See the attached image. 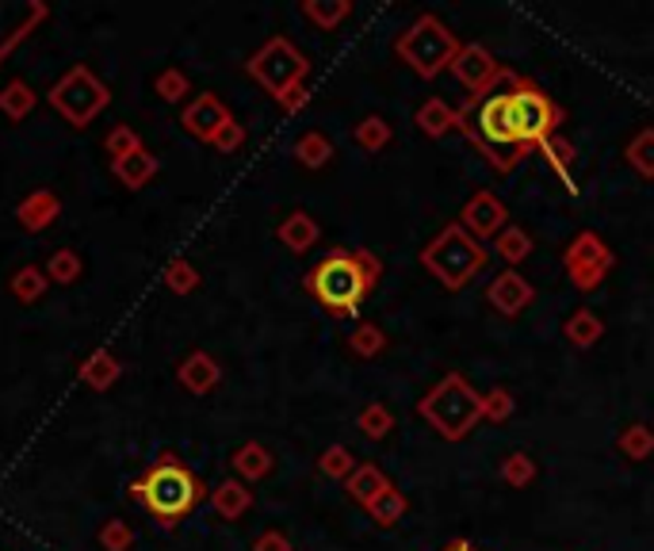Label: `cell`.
Masks as SVG:
<instances>
[{"mask_svg": "<svg viewBox=\"0 0 654 551\" xmlns=\"http://www.w3.org/2000/svg\"><path fill=\"white\" fill-rule=\"evenodd\" d=\"M383 261L372 249H334L303 276V288L329 319H352L379 288Z\"/></svg>", "mask_w": 654, "mask_h": 551, "instance_id": "obj_1", "label": "cell"}, {"mask_svg": "<svg viewBox=\"0 0 654 551\" xmlns=\"http://www.w3.org/2000/svg\"><path fill=\"white\" fill-rule=\"evenodd\" d=\"M131 498L161 528H177L180 520L192 517L203 498H210V490L192 467L180 464L172 452H161V456L131 482Z\"/></svg>", "mask_w": 654, "mask_h": 551, "instance_id": "obj_2", "label": "cell"}, {"mask_svg": "<svg viewBox=\"0 0 654 551\" xmlns=\"http://www.w3.org/2000/svg\"><path fill=\"white\" fill-rule=\"evenodd\" d=\"M417 414L433 426L440 441H463L483 421V395L463 380L460 372H448L440 383L428 387V395L417 403Z\"/></svg>", "mask_w": 654, "mask_h": 551, "instance_id": "obj_3", "label": "cell"}, {"mask_svg": "<svg viewBox=\"0 0 654 551\" xmlns=\"http://www.w3.org/2000/svg\"><path fill=\"white\" fill-rule=\"evenodd\" d=\"M491 253L479 238H471L460 223H448L445 230L436 233L425 249H421V268L433 276L440 288L448 291H463L479 272L486 268Z\"/></svg>", "mask_w": 654, "mask_h": 551, "instance_id": "obj_4", "label": "cell"}, {"mask_svg": "<svg viewBox=\"0 0 654 551\" xmlns=\"http://www.w3.org/2000/svg\"><path fill=\"white\" fill-rule=\"evenodd\" d=\"M460 47L463 43L456 39L452 27H448L445 20H436L433 12H421L395 39V55L402 58L421 81H436L445 70H452Z\"/></svg>", "mask_w": 654, "mask_h": 551, "instance_id": "obj_5", "label": "cell"}, {"mask_svg": "<svg viewBox=\"0 0 654 551\" xmlns=\"http://www.w3.org/2000/svg\"><path fill=\"white\" fill-rule=\"evenodd\" d=\"M47 104L73 127V131H81V127H88L104 108H108L111 93L88 65H70V70L62 73V81L47 93Z\"/></svg>", "mask_w": 654, "mask_h": 551, "instance_id": "obj_6", "label": "cell"}, {"mask_svg": "<svg viewBox=\"0 0 654 551\" xmlns=\"http://www.w3.org/2000/svg\"><path fill=\"white\" fill-rule=\"evenodd\" d=\"M562 123V108L552 100V96L540 93L532 81H524L521 93L509 96V131H513V142L529 154L532 146H544Z\"/></svg>", "mask_w": 654, "mask_h": 551, "instance_id": "obj_7", "label": "cell"}, {"mask_svg": "<svg viewBox=\"0 0 654 551\" xmlns=\"http://www.w3.org/2000/svg\"><path fill=\"white\" fill-rule=\"evenodd\" d=\"M245 73L276 100V96H283L291 85H303L306 73H311V62H306V55L291 39L272 35V39L245 62Z\"/></svg>", "mask_w": 654, "mask_h": 551, "instance_id": "obj_8", "label": "cell"}, {"mask_svg": "<svg viewBox=\"0 0 654 551\" xmlns=\"http://www.w3.org/2000/svg\"><path fill=\"white\" fill-rule=\"evenodd\" d=\"M613 264H616L613 249H608L605 238L593 230L574 233L570 245L562 249V268H567L570 284H574L578 291H597Z\"/></svg>", "mask_w": 654, "mask_h": 551, "instance_id": "obj_9", "label": "cell"}, {"mask_svg": "<svg viewBox=\"0 0 654 551\" xmlns=\"http://www.w3.org/2000/svg\"><path fill=\"white\" fill-rule=\"evenodd\" d=\"M452 73H456V81L468 88V96L479 100L483 93H494V85H498V77H501V65L483 43H463L460 55H456V62H452Z\"/></svg>", "mask_w": 654, "mask_h": 551, "instance_id": "obj_10", "label": "cell"}, {"mask_svg": "<svg viewBox=\"0 0 654 551\" xmlns=\"http://www.w3.org/2000/svg\"><path fill=\"white\" fill-rule=\"evenodd\" d=\"M460 226L471 233V238L491 241V238H498V233L509 226V207L498 200V195L486 192V188H483V192H475L468 203H463V211H460Z\"/></svg>", "mask_w": 654, "mask_h": 551, "instance_id": "obj_11", "label": "cell"}, {"mask_svg": "<svg viewBox=\"0 0 654 551\" xmlns=\"http://www.w3.org/2000/svg\"><path fill=\"white\" fill-rule=\"evenodd\" d=\"M230 119H234L230 108L218 100L215 93H199L195 100L184 104V111H180V127H184L195 142H207V146H210V139L222 131V123H230Z\"/></svg>", "mask_w": 654, "mask_h": 551, "instance_id": "obj_12", "label": "cell"}, {"mask_svg": "<svg viewBox=\"0 0 654 551\" xmlns=\"http://www.w3.org/2000/svg\"><path fill=\"white\" fill-rule=\"evenodd\" d=\"M532 299H536V288H532L517 268H506L501 276H494L491 288H486V303H491L501 319H517L524 307H532Z\"/></svg>", "mask_w": 654, "mask_h": 551, "instance_id": "obj_13", "label": "cell"}, {"mask_svg": "<svg viewBox=\"0 0 654 551\" xmlns=\"http://www.w3.org/2000/svg\"><path fill=\"white\" fill-rule=\"evenodd\" d=\"M177 380H180V387H184L187 395L203 398V395H210V391L218 387V380H222V368H218V360L210 357L207 349H192L184 360H180Z\"/></svg>", "mask_w": 654, "mask_h": 551, "instance_id": "obj_14", "label": "cell"}, {"mask_svg": "<svg viewBox=\"0 0 654 551\" xmlns=\"http://www.w3.org/2000/svg\"><path fill=\"white\" fill-rule=\"evenodd\" d=\"M58 215H62V200H58V192H50V188H35V192H27L24 200L16 203V223L24 226L27 233L50 230V226L58 223Z\"/></svg>", "mask_w": 654, "mask_h": 551, "instance_id": "obj_15", "label": "cell"}, {"mask_svg": "<svg viewBox=\"0 0 654 551\" xmlns=\"http://www.w3.org/2000/svg\"><path fill=\"white\" fill-rule=\"evenodd\" d=\"M119 375H123V364H119V357L111 349L88 352V357L81 360V368H77V380L85 383L88 391H100V395L116 387Z\"/></svg>", "mask_w": 654, "mask_h": 551, "instance_id": "obj_16", "label": "cell"}, {"mask_svg": "<svg viewBox=\"0 0 654 551\" xmlns=\"http://www.w3.org/2000/svg\"><path fill=\"white\" fill-rule=\"evenodd\" d=\"M161 172V161H157L154 154H149L146 146L138 149V154L131 157H119V161H111V177L119 180V184L126 188V192H142V188L149 184V180Z\"/></svg>", "mask_w": 654, "mask_h": 551, "instance_id": "obj_17", "label": "cell"}, {"mask_svg": "<svg viewBox=\"0 0 654 551\" xmlns=\"http://www.w3.org/2000/svg\"><path fill=\"white\" fill-rule=\"evenodd\" d=\"M276 238H280V245H288L291 253H311L322 238V226L318 218L306 215V211H291V215L276 226Z\"/></svg>", "mask_w": 654, "mask_h": 551, "instance_id": "obj_18", "label": "cell"}, {"mask_svg": "<svg viewBox=\"0 0 654 551\" xmlns=\"http://www.w3.org/2000/svg\"><path fill=\"white\" fill-rule=\"evenodd\" d=\"M230 467H234V479H242L245 487H250V482H261V479H268V475H272L276 459L261 441H245L242 448H234Z\"/></svg>", "mask_w": 654, "mask_h": 551, "instance_id": "obj_19", "label": "cell"}, {"mask_svg": "<svg viewBox=\"0 0 654 551\" xmlns=\"http://www.w3.org/2000/svg\"><path fill=\"white\" fill-rule=\"evenodd\" d=\"M210 510L222 520H242L253 510V490L242 479H222L210 490Z\"/></svg>", "mask_w": 654, "mask_h": 551, "instance_id": "obj_20", "label": "cell"}, {"mask_svg": "<svg viewBox=\"0 0 654 551\" xmlns=\"http://www.w3.org/2000/svg\"><path fill=\"white\" fill-rule=\"evenodd\" d=\"M390 487H395V482H390L387 475H383L375 464H360L356 471H352L349 479H344V490H349V498H352L356 505H364V510H367V505L379 502V498L387 494Z\"/></svg>", "mask_w": 654, "mask_h": 551, "instance_id": "obj_21", "label": "cell"}, {"mask_svg": "<svg viewBox=\"0 0 654 551\" xmlns=\"http://www.w3.org/2000/svg\"><path fill=\"white\" fill-rule=\"evenodd\" d=\"M413 123H417L421 134H428V139H445V134L456 131V108L448 100H440V96H428L417 108V116H413Z\"/></svg>", "mask_w": 654, "mask_h": 551, "instance_id": "obj_22", "label": "cell"}, {"mask_svg": "<svg viewBox=\"0 0 654 551\" xmlns=\"http://www.w3.org/2000/svg\"><path fill=\"white\" fill-rule=\"evenodd\" d=\"M47 288H50V276H47V268H43V264H24V268H16L9 276L12 299H16V303H24V307L39 303V299L47 296Z\"/></svg>", "mask_w": 654, "mask_h": 551, "instance_id": "obj_23", "label": "cell"}, {"mask_svg": "<svg viewBox=\"0 0 654 551\" xmlns=\"http://www.w3.org/2000/svg\"><path fill=\"white\" fill-rule=\"evenodd\" d=\"M562 337H567L574 349H593V345L605 337V322H601L590 307H578V311L562 322Z\"/></svg>", "mask_w": 654, "mask_h": 551, "instance_id": "obj_24", "label": "cell"}, {"mask_svg": "<svg viewBox=\"0 0 654 551\" xmlns=\"http://www.w3.org/2000/svg\"><path fill=\"white\" fill-rule=\"evenodd\" d=\"M35 104H39V93L27 81H9V85L0 88V116L12 119V123H24L35 111Z\"/></svg>", "mask_w": 654, "mask_h": 551, "instance_id": "obj_25", "label": "cell"}, {"mask_svg": "<svg viewBox=\"0 0 654 551\" xmlns=\"http://www.w3.org/2000/svg\"><path fill=\"white\" fill-rule=\"evenodd\" d=\"M303 12L318 32H337L352 16V0H303Z\"/></svg>", "mask_w": 654, "mask_h": 551, "instance_id": "obj_26", "label": "cell"}, {"mask_svg": "<svg viewBox=\"0 0 654 551\" xmlns=\"http://www.w3.org/2000/svg\"><path fill=\"white\" fill-rule=\"evenodd\" d=\"M616 448H620V456L631 459V464H643V459H651L654 456V426L631 421V426L616 436Z\"/></svg>", "mask_w": 654, "mask_h": 551, "instance_id": "obj_27", "label": "cell"}, {"mask_svg": "<svg viewBox=\"0 0 654 551\" xmlns=\"http://www.w3.org/2000/svg\"><path fill=\"white\" fill-rule=\"evenodd\" d=\"M47 276L50 284H58V288H70V284L81 280V272H85V261H81L77 249H55V253L47 256Z\"/></svg>", "mask_w": 654, "mask_h": 551, "instance_id": "obj_28", "label": "cell"}, {"mask_svg": "<svg viewBox=\"0 0 654 551\" xmlns=\"http://www.w3.org/2000/svg\"><path fill=\"white\" fill-rule=\"evenodd\" d=\"M295 161L303 165V169H326V165L334 161V142L322 131H306L303 139L295 142Z\"/></svg>", "mask_w": 654, "mask_h": 551, "instance_id": "obj_29", "label": "cell"}, {"mask_svg": "<svg viewBox=\"0 0 654 551\" xmlns=\"http://www.w3.org/2000/svg\"><path fill=\"white\" fill-rule=\"evenodd\" d=\"M532 238H529V230H521V226H506V230L494 238V253L501 256V261L509 264V268H517L521 261H529L532 256Z\"/></svg>", "mask_w": 654, "mask_h": 551, "instance_id": "obj_30", "label": "cell"}, {"mask_svg": "<svg viewBox=\"0 0 654 551\" xmlns=\"http://www.w3.org/2000/svg\"><path fill=\"white\" fill-rule=\"evenodd\" d=\"M623 157H628V165L639 177L654 180V127H643V131L631 134V142L623 146Z\"/></svg>", "mask_w": 654, "mask_h": 551, "instance_id": "obj_31", "label": "cell"}, {"mask_svg": "<svg viewBox=\"0 0 654 551\" xmlns=\"http://www.w3.org/2000/svg\"><path fill=\"white\" fill-rule=\"evenodd\" d=\"M390 139H395V131H390V123L383 116H367L356 123V131H352V142H356L364 154H379V149L390 146Z\"/></svg>", "mask_w": 654, "mask_h": 551, "instance_id": "obj_32", "label": "cell"}, {"mask_svg": "<svg viewBox=\"0 0 654 551\" xmlns=\"http://www.w3.org/2000/svg\"><path fill=\"white\" fill-rule=\"evenodd\" d=\"M165 288L172 291V296H192L195 288L203 284V276H199V268H195L187 256H172L169 264H165Z\"/></svg>", "mask_w": 654, "mask_h": 551, "instance_id": "obj_33", "label": "cell"}, {"mask_svg": "<svg viewBox=\"0 0 654 551\" xmlns=\"http://www.w3.org/2000/svg\"><path fill=\"white\" fill-rule=\"evenodd\" d=\"M536 475H540V467L529 452H509V456L501 459V482H506V487L524 490L536 482Z\"/></svg>", "mask_w": 654, "mask_h": 551, "instance_id": "obj_34", "label": "cell"}, {"mask_svg": "<svg viewBox=\"0 0 654 551\" xmlns=\"http://www.w3.org/2000/svg\"><path fill=\"white\" fill-rule=\"evenodd\" d=\"M383 349H387V334H383L379 326H372V322H360V326L349 334V352H352V357L375 360Z\"/></svg>", "mask_w": 654, "mask_h": 551, "instance_id": "obj_35", "label": "cell"}, {"mask_svg": "<svg viewBox=\"0 0 654 551\" xmlns=\"http://www.w3.org/2000/svg\"><path fill=\"white\" fill-rule=\"evenodd\" d=\"M356 429L367 436V441H383V436L395 429V414H390V406H383V403H367L364 410L356 414Z\"/></svg>", "mask_w": 654, "mask_h": 551, "instance_id": "obj_36", "label": "cell"}, {"mask_svg": "<svg viewBox=\"0 0 654 551\" xmlns=\"http://www.w3.org/2000/svg\"><path fill=\"white\" fill-rule=\"evenodd\" d=\"M405 510H410V502H405V494L398 487H390L387 494L379 498L375 505H367V517L375 520L379 528H395L398 520L405 517Z\"/></svg>", "mask_w": 654, "mask_h": 551, "instance_id": "obj_37", "label": "cell"}, {"mask_svg": "<svg viewBox=\"0 0 654 551\" xmlns=\"http://www.w3.org/2000/svg\"><path fill=\"white\" fill-rule=\"evenodd\" d=\"M356 467H360L356 456H352L344 444H329V448L318 456V471L326 475V479H334V482H344L352 471H356Z\"/></svg>", "mask_w": 654, "mask_h": 551, "instance_id": "obj_38", "label": "cell"}, {"mask_svg": "<svg viewBox=\"0 0 654 551\" xmlns=\"http://www.w3.org/2000/svg\"><path fill=\"white\" fill-rule=\"evenodd\" d=\"M154 93H157V100H165V104H180V100H187V93H192V81H187L184 70L169 65V70H161L154 77Z\"/></svg>", "mask_w": 654, "mask_h": 551, "instance_id": "obj_39", "label": "cell"}, {"mask_svg": "<svg viewBox=\"0 0 654 551\" xmlns=\"http://www.w3.org/2000/svg\"><path fill=\"white\" fill-rule=\"evenodd\" d=\"M134 540H138V532H134L131 525H126L123 517H111L100 525V532H96V543H100L104 551H131Z\"/></svg>", "mask_w": 654, "mask_h": 551, "instance_id": "obj_40", "label": "cell"}, {"mask_svg": "<svg viewBox=\"0 0 654 551\" xmlns=\"http://www.w3.org/2000/svg\"><path fill=\"white\" fill-rule=\"evenodd\" d=\"M104 149L111 154V161H119V157H131V154H138V149H142V134L134 131V127L119 123V127H111V131L104 134Z\"/></svg>", "mask_w": 654, "mask_h": 551, "instance_id": "obj_41", "label": "cell"}, {"mask_svg": "<svg viewBox=\"0 0 654 551\" xmlns=\"http://www.w3.org/2000/svg\"><path fill=\"white\" fill-rule=\"evenodd\" d=\"M509 414H513V395H509L506 387H494L483 395V421H506Z\"/></svg>", "mask_w": 654, "mask_h": 551, "instance_id": "obj_42", "label": "cell"}, {"mask_svg": "<svg viewBox=\"0 0 654 551\" xmlns=\"http://www.w3.org/2000/svg\"><path fill=\"white\" fill-rule=\"evenodd\" d=\"M547 154V161L555 165V172H559L562 180H567V172H570V161H574V146H570L567 139H559V134H552V139L540 146Z\"/></svg>", "mask_w": 654, "mask_h": 551, "instance_id": "obj_43", "label": "cell"}, {"mask_svg": "<svg viewBox=\"0 0 654 551\" xmlns=\"http://www.w3.org/2000/svg\"><path fill=\"white\" fill-rule=\"evenodd\" d=\"M242 146H245V127L238 123V119L222 123V131L210 139V149H215V154H238Z\"/></svg>", "mask_w": 654, "mask_h": 551, "instance_id": "obj_44", "label": "cell"}, {"mask_svg": "<svg viewBox=\"0 0 654 551\" xmlns=\"http://www.w3.org/2000/svg\"><path fill=\"white\" fill-rule=\"evenodd\" d=\"M250 551H295V543H291L288 532H280V528H268V532H261L257 540H253Z\"/></svg>", "mask_w": 654, "mask_h": 551, "instance_id": "obj_45", "label": "cell"}, {"mask_svg": "<svg viewBox=\"0 0 654 551\" xmlns=\"http://www.w3.org/2000/svg\"><path fill=\"white\" fill-rule=\"evenodd\" d=\"M276 104H280V108L288 111V116H295V111H303L306 104H311V93H306V81H303V85H291L283 96H276Z\"/></svg>", "mask_w": 654, "mask_h": 551, "instance_id": "obj_46", "label": "cell"}, {"mask_svg": "<svg viewBox=\"0 0 654 551\" xmlns=\"http://www.w3.org/2000/svg\"><path fill=\"white\" fill-rule=\"evenodd\" d=\"M440 551H479V548L471 540H452V543H445Z\"/></svg>", "mask_w": 654, "mask_h": 551, "instance_id": "obj_47", "label": "cell"}]
</instances>
